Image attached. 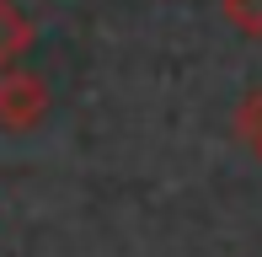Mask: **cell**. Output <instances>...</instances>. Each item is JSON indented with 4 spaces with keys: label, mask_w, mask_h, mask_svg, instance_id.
Here are the masks:
<instances>
[{
    "label": "cell",
    "mask_w": 262,
    "mask_h": 257,
    "mask_svg": "<svg viewBox=\"0 0 262 257\" xmlns=\"http://www.w3.org/2000/svg\"><path fill=\"white\" fill-rule=\"evenodd\" d=\"M220 16L241 38H262V0H220Z\"/></svg>",
    "instance_id": "277c9868"
},
{
    "label": "cell",
    "mask_w": 262,
    "mask_h": 257,
    "mask_svg": "<svg viewBox=\"0 0 262 257\" xmlns=\"http://www.w3.org/2000/svg\"><path fill=\"white\" fill-rule=\"evenodd\" d=\"M49 75H38V70H16L6 65L0 70V128L6 134H27V128H38L49 118Z\"/></svg>",
    "instance_id": "6da1fadb"
},
{
    "label": "cell",
    "mask_w": 262,
    "mask_h": 257,
    "mask_svg": "<svg viewBox=\"0 0 262 257\" xmlns=\"http://www.w3.org/2000/svg\"><path fill=\"white\" fill-rule=\"evenodd\" d=\"M235 134H241L246 150L262 161V86H252L241 97V108H235Z\"/></svg>",
    "instance_id": "3957f363"
},
{
    "label": "cell",
    "mask_w": 262,
    "mask_h": 257,
    "mask_svg": "<svg viewBox=\"0 0 262 257\" xmlns=\"http://www.w3.org/2000/svg\"><path fill=\"white\" fill-rule=\"evenodd\" d=\"M38 43V27H32V16L16 6V0H0V70L16 65L21 54Z\"/></svg>",
    "instance_id": "7a4b0ae2"
}]
</instances>
